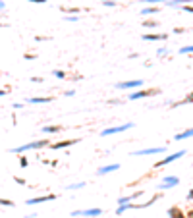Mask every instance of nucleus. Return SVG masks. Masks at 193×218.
<instances>
[{
  "label": "nucleus",
  "mask_w": 193,
  "mask_h": 218,
  "mask_svg": "<svg viewBox=\"0 0 193 218\" xmlns=\"http://www.w3.org/2000/svg\"><path fill=\"white\" fill-rule=\"evenodd\" d=\"M185 155V151H178V153H174V155H170V156H166V158H162V160H158V162L155 164L156 168H160V166H166V164H170V162H174V160H178V158H181Z\"/></svg>",
  "instance_id": "f03ea898"
},
{
  "label": "nucleus",
  "mask_w": 193,
  "mask_h": 218,
  "mask_svg": "<svg viewBox=\"0 0 193 218\" xmlns=\"http://www.w3.org/2000/svg\"><path fill=\"white\" fill-rule=\"evenodd\" d=\"M48 141H31V143H25V145H21V147H16L14 149V153H25V151H31V149H41V147H47Z\"/></svg>",
  "instance_id": "f257e3e1"
},
{
  "label": "nucleus",
  "mask_w": 193,
  "mask_h": 218,
  "mask_svg": "<svg viewBox=\"0 0 193 218\" xmlns=\"http://www.w3.org/2000/svg\"><path fill=\"white\" fill-rule=\"evenodd\" d=\"M19 164H21V166H23V168H25V166H27L29 162H27V158H25V156H21V158H19Z\"/></svg>",
  "instance_id": "5701e85b"
},
{
  "label": "nucleus",
  "mask_w": 193,
  "mask_h": 218,
  "mask_svg": "<svg viewBox=\"0 0 193 218\" xmlns=\"http://www.w3.org/2000/svg\"><path fill=\"white\" fill-rule=\"evenodd\" d=\"M27 2H35V4H44L47 0H27Z\"/></svg>",
  "instance_id": "a878e982"
},
{
  "label": "nucleus",
  "mask_w": 193,
  "mask_h": 218,
  "mask_svg": "<svg viewBox=\"0 0 193 218\" xmlns=\"http://www.w3.org/2000/svg\"><path fill=\"white\" fill-rule=\"evenodd\" d=\"M75 143H79V139H70V141H62V143H54V145H50V149H54V151H58V149L72 147V145H75Z\"/></svg>",
  "instance_id": "0eeeda50"
},
{
  "label": "nucleus",
  "mask_w": 193,
  "mask_h": 218,
  "mask_svg": "<svg viewBox=\"0 0 193 218\" xmlns=\"http://www.w3.org/2000/svg\"><path fill=\"white\" fill-rule=\"evenodd\" d=\"M143 81L141 79H131V81H124V83H116V89H133V87H139Z\"/></svg>",
  "instance_id": "20e7f679"
},
{
  "label": "nucleus",
  "mask_w": 193,
  "mask_h": 218,
  "mask_svg": "<svg viewBox=\"0 0 193 218\" xmlns=\"http://www.w3.org/2000/svg\"><path fill=\"white\" fill-rule=\"evenodd\" d=\"M155 2H166V0H143V4H155Z\"/></svg>",
  "instance_id": "4be33fe9"
},
{
  "label": "nucleus",
  "mask_w": 193,
  "mask_h": 218,
  "mask_svg": "<svg viewBox=\"0 0 193 218\" xmlns=\"http://www.w3.org/2000/svg\"><path fill=\"white\" fill-rule=\"evenodd\" d=\"M143 25H145V27H155V25H156V21H151V19H147V21H143Z\"/></svg>",
  "instance_id": "412c9836"
},
{
  "label": "nucleus",
  "mask_w": 193,
  "mask_h": 218,
  "mask_svg": "<svg viewBox=\"0 0 193 218\" xmlns=\"http://www.w3.org/2000/svg\"><path fill=\"white\" fill-rule=\"evenodd\" d=\"M54 75H56V77H60V79H62V77H66V74H64V72H60V70H56V72H54Z\"/></svg>",
  "instance_id": "393cba45"
},
{
  "label": "nucleus",
  "mask_w": 193,
  "mask_h": 218,
  "mask_svg": "<svg viewBox=\"0 0 193 218\" xmlns=\"http://www.w3.org/2000/svg\"><path fill=\"white\" fill-rule=\"evenodd\" d=\"M187 2H193V0H170L168 6H181V4H187Z\"/></svg>",
  "instance_id": "2eb2a0df"
},
{
  "label": "nucleus",
  "mask_w": 193,
  "mask_h": 218,
  "mask_svg": "<svg viewBox=\"0 0 193 218\" xmlns=\"http://www.w3.org/2000/svg\"><path fill=\"white\" fill-rule=\"evenodd\" d=\"M170 216L172 218H184V214H181L180 209H170Z\"/></svg>",
  "instance_id": "f3484780"
},
{
  "label": "nucleus",
  "mask_w": 193,
  "mask_h": 218,
  "mask_svg": "<svg viewBox=\"0 0 193 218\" xmlns=\"http://www.w3.org/2000/svg\"><path fill=\"white\" fill-rule=\"evenodd\" d=\"M158 153H164V147H156V149H141V151H135L133 155L139 156V155H158Z\"/></svg>",
  "instance_id": "39448f33"
},
{
  "label": "nucleus",
  "mask_w": 193,
  "mask_h": 218,
  "mask_svg": "<svg viewBox=\"0 0 193 218\" xmlns=\"http://www.w3.org/2000/svg\"><path fill=\"white\" fill-rule=\"evenodd\" d=\"M166 39V33H156V35H149L145 33L143 35V41H164Z\"/></svg>",
  "instance_id": "6e6552de"
},
{
  "label": "nucleus",
  "mask_w": 193,
  "mask_h": 218,
  "mask_svg": "<svg viewBox=\"0 0 193 218\" xmlns=\"http://www.w3.org/2000/svg\"><path fill=\"white\" fill-rule=\"evenodd\" d=\"M187 199H193V189H191V191L187 193Z\"/></svg>",
  "instance_id": "cd10ccee"
},
{
  "label": "nucleus",
  "mask_w": 193,
  "mask_h": 218,
  "mask_svg": "<svg viewBox=\"0 0 193 218\" xmlns=\"http://www.w3.org/2000/svg\"><path fill=\"white\" fill-rule=\"evenodd\" d=\"M0 205H4V206H14L16 203H12L10 199H0Z\"/></svg>",
  "instance_id": "aec40b11"
},
{
  "label": "nucleus",
  "mask_w": 193,
  "mask_h": 218,
  "mask_svg": "<svg viewBox=\"0 0 193 218\" xmlns=\"http://www.w3.org/2000/svg\"><path fill=\"white\" fill-rule=\"evenodd\" d=\"M193 52V44H189V47H184V48H180V54H189Z\"/></svg>",
  "instance_id": "6ab92c4d"
},
{
  "label": "nucleus",
  "mask_w": 193,
  "mask_h": 218,
  "mask_svg": "<svg viewBox=\"0 0 193 218\" xmlns=\"http://www.w3.org/2000/svg\"><path fill=\"white\" fill-rule=\"evenodd\" d=\"M50 97H35V99H29V102H50Z\"/></svg>",
  "instance_id": "dca6fc26"
},
{
  "label": "nucleus",
  "mask_w": 193,
  "mask_h": 218,
  "mask_svg": "<svg viewBox=\"0 0 193 218\" xmlns=\"http://www.w3.org/2000/svg\"><path fill=\"white\" fill-rule=\"evenodd\" d=\"M79 187H85V183H74V185H70V189H79Z\"/></svg>",
  "instance_id": "b1692460"
},
{
  "label": "nucleus",
  "mask_w": 193,
  "mask_h": 218,
  "mask_svg": "<svg viewBox=\"0 0 193 218\" xmlns=\"http://www.w3.org/2000/svg\"><path fill=\"white\" fill-rule=\"evenodd\" d=\"M191 135H193V128H191V129H187V131H184V133H178V135H176V141L187 139V137H191Z\"/></svg>",
  "instance_id": "ddd939ff"
},
{
  "label": "nucleus",
  "mask_w": 193,
  "mask_h": 218,
  "mask_svg": "<svg viewBox=\"0 0 193 218\" xmlns=\"http://www.w3.org/2000/svg\"><path fill=\"white\" fill-rule=\"evenodd\" d=\"M100 212H103L100 209H89V210H77L75 214H85V216H99Z\"/></svg>",
  "instance_id": "f8f14e48"
},
{
  "label": "nucleus",
  "mask_w": 193,
  "mask_h": 218,
  "mask_svg": "<svg viewBox=\"0 0 193 218\" xmlns=\"http://www.w3.org/2000/svg\"><path fill=\"white\" fill-rule=\"evenodd\" d=\"M141 14H143V16H153V14H158V8H147V6H145V8L141 10Z\"/></svg>",
  "instance_id": "4468645a"
},
{
  "label": "nucleus",
  "mask_w": 193,
  "mask_h": 218,
  "mask_svg": "<svg viewBox=\"0 0 193 218\" xmlns=\"http://www.w3.org/2000/svg\"><path fill=\"white\" fill-rule=\"evenodd\" d=\"M184 10L185 12H193V6H184Z\"/></svg>",
  "instance_id": "bb28decb"
},
{
  "label": "nucleus",
  "mask_w": 193,
  "mask_h": 218,
  "mask_svg": "<svg viewBox=\"0 0 193 218\" xmlns=\"http://www.w3.org/2000/svg\"><path fill=\"white\" fill-rule=\"evenodd\" d=\"M130 128H133V124H124V125H116V128H108V129H104V131H103V135H112V133H120V131H126V129H130Z\"/></svg>",
  "instance_id": "7ed1b4c3"
},
{
  "label": "nucleus",
  "mask_w": 193,
  "mask_h": 218,
  "mask_svg": "<svg viewBox=\"0 0 193 218\" xmlns=\"http://www.w3.org/2000/svg\"><path fill=\"white\" fill-rule=\"evenodd\" d=\"M178 183H180V180L176 176H168V178L162 180V189H170L172 185H178Z\"/></svg>",
  "instance_id": "423d86ee"
},
{
  "label": "nucleus",
  "mask_w": 193,
  "mask_h": 218,
  "mask_svg": "<svg viewBox=\"0 0 193 218\" xmlns=\"http://www.w3.org/2000/svg\"><path fill=\"white\" fill-rule=\"evenodd\" d=\"M151 93H155V91H135V93L130 95V100H135V99H143V97H149Z\"/></svg>",
  "instance_id": "9d476101"
},
{
  "label": "nucleus",
  "mask_w": 193,
  "mask_h": 218,
  "mask_svg": "<svg viewBox=\"0 0 193 218\" xmlns=\"http://www.w3.org/2000/svg\"><path fill=\"white\" fill-rule=\"evenodd\" d=\"M54 199V195H44V197H37V199H29L27 205H39V203H44V201H50Z\"/></svg>",
  "instance_id": "9b49d317"
},
{
  "label": "nucleus",
  "mask_w": 193,
  "mask_h": 218,
  "mask_svg": "<svg viewBox=\"0 0 193 218\" xmlns=\"http://www.w3.org/2000/svg\"><path fill=\"white\" fill-rule=\"evenodd\" d=\"M2 95H6V91H0V97H2Z\"/></svg>",
  "instance_id": "c756f323"
},
{
  "label": "nucleus",
  "mask_w": 193,
  "mask_h": 218,
  "mask_svg": "<svg viewBox=\"0 0 193 218\" xmlns=\"http://www.w3.org/2000/svg\"><path fill=\"white\" fill-rule=\"evenodd\" d=\"M120 168V164H110V166H103V168H99V172L97 174L99 176H104V174H108V172H114V170H118Z\"/></svg>",
  "instance_id": "1a4fd4ad"
},
{
  "label": "nucleus",
  "mask_w": 193,
  "mask_h": 218,
  "mask_svg": "<svg viewBox=\"0 0 193 218\" xmlns=\"http://www.w3.org/2000/svg\"><path fill=\"white\" fill-rule=\"evenodd\" d=\"M62 128H60V125H47V128H44V131H47V133H54V131H60Z\"/></svg>",
  "instance_id": "a211bd4d"
},
{
  "label": "nucleus",
  "mask_w": 193,
  "mask_h": 218,
  "mask_svg": "<svg viewBox=\"0 0 193 218\" xmlns=\"http://www.w3.org/2000/svg\"><path fill=\"white\" fill-rule=\"evenodd\" d=\"M4 8V2H2V0H0V10H2Z\"/></svg>",
  "instance_id": "c85d7f7f"
}]
</instances>
